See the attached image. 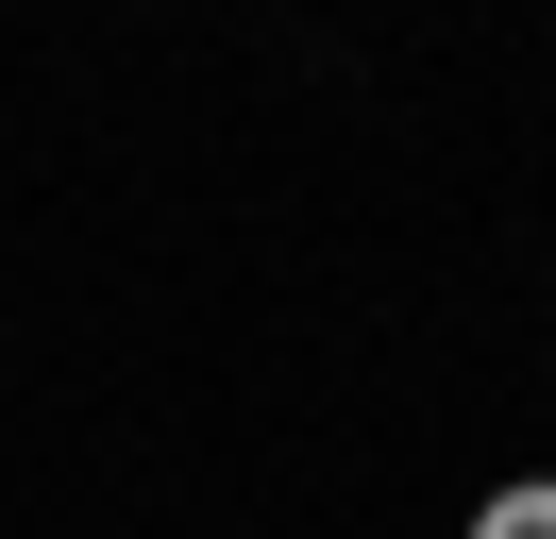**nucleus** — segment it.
Wrapping results in <instances>:
<instances>
[{"label":"nucleus","instance_id":"f257e3e1","mask_svg":"<svg viewBox=\"0 0 556 539\" xmlns=\"http://www.w3.org/2000/svg\"><path fill=\"white\" fill-rule=\"evenodd\" d=\"M472 539H556V472H522V489L472 505Z\"/></svg>","mask_w":556,"mask_h":539}]
</instances>
